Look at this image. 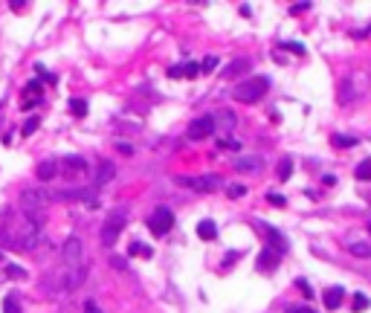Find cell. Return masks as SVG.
<instances>
[{"instance_id": "obj_1", "label": "cell", "mask_w": 371, "mask_h": 313, "mask_svg": "<svg viewBox=\"0 0 371 313\" xmlns=\"http://www.w3.org/2000/svg\"><path fill=\"white\" fill-rule=\"evenodd\" d=\"M267 87H270V79H267V76H253V79L241 81V84L235 87L232 96H235L238 102H243V104H253V102H258V99L267 93Z\"/></svg>"}, {"instance_id": "obj_2", "label": "cell", "mask_w": 371, "mask_h": 313, "mask_svg": "<svg viewBox=\"0 0 371 313\" xmlns=\"http://www.w3.org/2000/svg\"><path fill=\"white\" fill-rule=\"evenodd\" d=\"M128 223V209L125 206H116L107 212V218H104V226H102V243L104 246H113L116 238H119V232L125 229Z\"/></svg>"}, {"instance_id": "obj_3", "label": "cell", "mask_w": 371, "mask_h": 313, "mask_svg": "<svg viewBox=\"0 0 371 313\" xmlns=\"http://www.w3.org/2000/svg\"><path fill=\"white\" fill-rule=\"evenodd\" d=\"M171 226H174V212H171V209H165V206H160L148 218V229L154 232V235H168Z\"/></svg>"}, {"instance_id": "obj_4", "label": "cell", "mask_w": 371, "mask_h": 313, "mask_svg": "<svg viewBox=\"0 0 371 313\" xmlns=\"http://www.w3.org/2000/svg\"><path fill=\"white\" fill-rule=\"evenodd\" d=\"M81 241L76 238V235H70L67 241H64V246H61V258H64V264L70 267V270H81Z\"/></svg>"}, {"instance_id": "obj_5", "label": "cell", "mask_w": 371, "mask_h": 313, "mask_svg": "<svg viewBox=\"0 0 371 313\" xmlns=\"http://www.w3.org/2000/svg\"><path fill=\"white\" fill-rule=\"evenodd\" d=\"M215 134V119L212 116H200V119H195L192 125H189V134L186 137L192 139V142H200V139H206Z\"/></svg>"}, {"instance_id": "obj_6", "label": "cell", "mask_w": 371, "mask_h": 313, "mask_svg": "<svg viewBox=\"0 0 371 313\" xmlns=\"http://www.w3.org/2000/svg\"><path fill=\"white\" fill-rule=\"evenodd\" d=\"M180 183L195 189V192H215V189H220V177H215V174H206V177H183Z\"/></svg>"}, {"instance_id": "obj_7", "label": "cell", "mask_w": 371, "mask_h": 313, "mask_svg": "<svg viewBox=\"0 0 371 313\" xmlns=\"http://www.w3.org/2000/svg\"><path fill=\"white\" fill-rule=\"evenodd\" d=\"M264 235H267V241H270V249H276L278 255L287 253V249H290L287 238H284V235H281V232H278L276 226H264Z\"/></svg>"}, {"instance_id": "obj_8", "label": "cell", "mask_w": 371, "mask_h": 313, "mask_svg": "<svg viewBox=\"0 0 371 313\" xmlns=\"http://www.w3.org/2000/svg\"><path fill=\"white\" fill-rule=\"evenodd\" d=\"M41 96H44V87H41V81H29L26 87H23V107H32V104L41 102Z\"/></svg>"}, {"instance_id": "obj_9", "label": "cell", "mask_w": 371, "mask_h": 313, "mask_svg": "<svg viewBox=\"0 0 371 313\" xmlns=\"http://www.w3.org/2000/svg\"><path fill=\"white\" fill-rule=\"evenodd\" d=\"M278 258H281V255H278L276 249L264 246V249H261V255L255 258V267H258V270H276V267H278Z\"/></svg>"}, {"instance_id": "obj_10", "label": "cell", "mask_w": 371, "mask_h": 313, "mask_svg": "<svg viewBox=\"0 0 371 313\" xmlns=\"http://www.w3.org/2000/svg\"><path fill=\"white\" fill-rule=\"evenodd\" d=\"M322 299H325V307H328V310H336V307L345 301V287H339V284H336V287H328Z\"/></svg>"}, {"instance_id": "obj_11", "label": "cell", "mask_w": 371, "mask_h": 313, "mask_svg": "<svg viewBox=\"0 0 371 313\" xmlns=\"http://www.w3.org/2000/svg\"><path fill=\"white\" fill-rule=\"evenodd\" d=\"M35 174H38V180H41V183H49V180H52V177L58 174V160H44V162H38Z\"/></svg>"}, {"instance_id": "obj_12", "label": "cell", "mask_w": 371, "mask_h": 313, "mask_svg": "<svg viewBox=\"0 0 371 313\" xmlns=\"http://www.w3.org/2000/svg\"><path fill=\"white\" fill-rule=\"evenodd\" d=\"M246 70H250V58H235L220 76H223V79H235V76H241V73H246Z\"/></svg>"}, {"instance_id": "obj_13", "label": "cell", "mask_w": 371, "mask_h": 313, "mask_svg": "<svg viewBox=\"0 0 371 313\" xmlns=\"http://www.w3.org/2000/svg\"><path fill=\"white\" fill-rule=\"evenodd\" d=\"M258 168H261V157H241V160H235V171L253 174Z\"/></svg>"}, {"instance_id": "obj_14", "label": "cell", "mask_w": 371, "mask_h": 313, "mask_svg": "<svg viewBox=\"0 0 371 313\" xmlns=\"http://www.w3.org/2000/svg\"><path fill=\"white\" fill-rule=\"evenodd\" d=\"M197 235L203 238V241H215V235H218V226H215V220H200L197 223Z\"/></svg>"}, {"instance_id": "obj_15", "label": "cell", "mask_w": 371, "mask_h": 313, "mask_svg": "<svg viewBox=\"0 0 371 313\" xmlns=\"http://www.w3.org/2000/svg\"><path fill=\"white\" fill-rule=\"evenodd\" d=\"M113 174H116L113 162H102V165H99V174H96V185L102 189L104 183H110V180H113Z\"/></svg>"}, {"instance_id": "obj_16", "label": "cell", "mask_w": 371, "mask_h": 313, "mask_svg": "<svg viewBox=\"0 0 371 313\" xmlns=\"http://www.w3.org/2000/svg\"><path fill=\"white\" fill-rule=\"evenodd\" d=\"M331 142H334V148H354V145L359 142V137H345V134H336Z\"/></svg>"}, {"instance_id": "obj_17", "label": "cell", "mask_w": 371, "mask_h": 313, "mask_svg": "<svg viewBox=\"0 0 371 313\" xmlns=\"http://www.w3.org/2000/svg\"><path fill=\"white\" fill-rule=\"evenodd\" d=\"M61 165H64V168H67L70 174H76V171H84V168H87V162L81 160V157H67V160L61 162Z\"/></svg>"}, {"instance_id": "obj_18", "label": "cell", "mask_w": 371, "mask_h": 313, "mask_svg": "<svg viewBox=\"0 0 371 313\" xmlns=\"http://www.w3.org/2000/svg\"><path fill=\"white\" fill-rule=\"evenodd\" d=\"M276 174H278V180H287L290 174H293V160H290V157H284V160H278V168H276Z\"/></svg>"}, {"instance_id": "obj_19", "label": "cell", "mask_w": 371, "mask_h": 313, "mask_svg": "<svg viewBox=\"0 0 371 313\" xmlns=\"http://www.w3.org/2000/svg\"><path fill=\"white\" fill-rule=\"evenodd\" d=\"M368 304H371V299L365 296V293H357L354 296V301H351V310L354 313H359V310H368Z\"/></svg>"}, {"instance_id": "obj_20", "label": "cell", "mask_w": 371, "mask_h": 313, "mask_svg": "<svg viewBox=\"0 0 371 313\" xmlns=\"http://www.w3.org/2000/svg\"><path fill=\"white\" fill-rule=\"evenodd\" d=\"M354 177H357V180H371V157L359 162L357 171H354Z\"/></svg>"}, {"instance_id": "obj_21", "label": "cell", "mask_w": 371, "mask_h": 313, "mask_svg": "<svg viewBox=\"0 0 371 313\" xmlns=\"http://www.w3.org/2000/svg\"><path fill=\"white\" fill-rule=\"evenodd\" d=\"M151 246H145V243H139V241H134L131 243V255H137V258H151Z\"/></svg>"}, {"instance_id": "obj_22", "label": "cell", "mask_w": 371, "mask_h": 313, "mask_svg": "<svg viewBox=\"0 0 371 313\" xmlns=\"http://www.w3.org/2000/svg\"><path fill=\"white\" fill-rule=\"evenodd\" d=\"M38 128H41V119H38V116H32V119H26V122H23L21 134H23V137H32Z\"/></svg>"}, {"instance_id": "obj_23", "label": "cell", "mask_w": 371, "mask_h": 313, "mask_svg": "<svg viewBox=\"0 0 371 313\" xmlns=\"http://www.w3.org/2000/svg\"><path fill=\"white\" fill-rule=\"evenodd\" d=\"M351 255H357V258H371V243H351Z\"/></svg>"}, {"instance_id": "obj_24", "label": "cell", "mask_w": 371, "mask_h": 313, "mask_svg": "<svg viewBox=\"0 0 371 313\" xmlns=\"http://www.w3.org/2000/svg\"><path fill=\"white\" fill-rule=\"evenodd\" d=\"M70 110H73V116H87V102H84V99H73V102H70Z\"/></svg>"}, {"instance_id": "obj_25", "label": "cell", "mask_w": 371, "mask_h": 313, "mask_svg": "<svg viewBox=\"0 0 371 313\" xmlns=\"http://www.w3.org/2000/svg\"><path fill=\"white\" fill-rule=\"evenodd\" d=\"M3 313H21L18 296H6V299H3Z\"/></svg>"}, {"instance_id": "obj_26", "label": "cell", "mask_w": 371, "mask_h": 313, "mask_svg": "<svg viewBox=\"0 0 371 313\" xmlns=\"http://www.w3.org/2000/svg\"><path fill=\"white\" fill-rule=\"evenodd\" d=\"M197 73H200V64L192 61V64H183V79H195Z\"/></svg>"}, {"instance_id": "obj_27", "label": "cell", "mask_w": 371, "mask_h": 313, "mask_svg": "<svg viewBox=\"0 0 371 313\" xmlns=\"http://www.w3.org/2000/svg\"><path fill=\"white\" fill-rule=\"evenodd\" d=\"M215 64H218V58H212V55H209L206 61L200 64V73H212V70H215Z\"/></svg>"}, {"instance_id": "obj_28", "label": "cell", "mask_w": 371, "mask_h": 313, "mask_svg": "<svg viewBox=\"0 0 371 313\" xmlns=\"http://www.w3.org/2000/svg\"><path fill=\"white\" fill-rule=\"evenodd\" d=\"M226 195H229V197H243V195H246V189H243V185H229V189H226Z\"/></svg>"}, {"instance_id": "obj_29", "label": "cell", "mask_w": 371, "mask_h": 313, "mask_svg": "<svg viewBox=\"0 0 371 313\" xmlns=\"http://www.w3.org/2000/svg\"><path fill=\"white\" fill-rule=\"evenodd\" d=\"M267 200H270L273 206H284V203H287V200H284L281 195H276V192H270V195H267Z\"/></svg>"}, {"instance_id": "obj_30", "label": "cell", "mask_w": 371, "mask_h": 313, "mask_svg": "<svg viewBox=\"0 0 371 313\" xmlns=\"http://www.w3.org/2000/svg\"><path fill=\"white\" fill-rule=\"evenodd\" d=\"M284 49H293L296 55H304V46H301V44H296V41H287V44H284Z\"/></svg>"}, {"instance_id": "obj_31", "label": "cell", "mask_w": 371, "mask_h": 313, "mask_svg": "<svg viewBox=\"0 0 371 313\" xmlns=\"http://www.w3.org/2000/svg\"><path fill=\"white\" fill-rule=\"evenodd\" d=\"M6 273H9V276H12V278H26V273H23L21 267H12V264H9V267H6Z\"/></svg>"}, {"instance_id": "obj_32", "label": "cell", "mask_w": 371, "mask_h": 313, "mask_svg": "<svg viewBox=\"0 0 371 313\" xmlns=\"http://www.w3.org/2000/svg\"><path fill=\"white\" fill-rule=\"evenodd\" d=\"M307 9H311V3H296V6H290V15H301Z\"/></svg>"}, {"instance_id": "obj_33", "label": "cell", "mask_w": 371, "mask_h": 313, "mask_svg": "<svg viewBox=\"0 0 371 313\" xmlns=\"http://www.w3.org/2000/svg\"><path fill=\"white\" fill-rule=\"evenodd\" d=\"M168 79H183V64H177V67L168 70Z\"/></svg>"}, {"instance_id": "obj_34", "label": "cell", "mask_w": 371, "mask_h": 313, "mask_svg": "<svg viewBox=\"0 0 371 313\" xmlns=\"http://www.w3.org/2000/svg\"><path fill=\"white\" fill-rule=\"evenodd\" d=\"M290 313H316V310H313V307H293Z\"/></svg>"}, {"instance_id": "obj_35", "label": "cell", "mask_w": 371, "mask_h": 313, "mask_svg": "<svg viewBox=\"0 0 371 313\" xmlns=\"http://www.w3.org/2000/svg\"><path fill=\"white\" fill-rule=\"evenodd\" d=\"M84 310H87V313H99V307H96L93 301H87V304H84Z\"/></svg>"}, {"instance_id": "obj_36", "label": "cell", "mask_w": 371, "mask_h": 313, "mask_svg": "<svg viewBox=\"0 0 371 313\" xmlns=\"http://www.w3.org/2000/svg\"><path fill=\"white\" fill-rule=\"evenodd\" d=\"M368 235H371V218H368Z\"/></svg>"}]
</instances>
